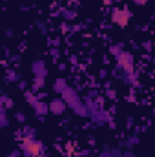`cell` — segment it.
<instances>
[{
    "label": "cell",
    "instance_id": "1",
    "mask_svg": "<svg viewBox=\"0 0 155 157\" xmlns=\"http://www.w3.org/2000/svg\"><path fill=\"white\" fill-rule=\"evenodd\" d=\"M20 152H22V155H26V157H39L46 152V148L37 139H22Z\"/></svg>",
    "mask_w": 155,
    "mask_h": 157
},
{
    "label": "cell",
    "instance_id": "2",
    "mask_svg": "<svg viewBox=\"0 0 155 157\" xmlns=\"http://www.w3.org/2000/svg\"><path fill=\"white\" fill-rule=\"evenodd\" d=\"M130 9L128 7H113L112 9V22L119 26V28H124V26H128V22H130Z\"/></svg>",
    "mask_w": 155,
    "mask_h": 157
},
{
    "label": "cell",
    "instance_id": "3",
    "mask_svg": "<svg viewBox=\"0 0 155 157\" xmlns=\"http://www.w3.org/2000/svg\"><path fill=\"white\" fill-rule=\"evenodd\" d=\"M117 66H119L120 70H124L126 73L131 71V70H133V57H131V53L122 51L120 55H117Z\"/></svg>",
    "mask_w": 155,
    "mask_h": 157
},
{
    "label": "cell",
    "instance_id": "4",
    "mask_svg": "<svg viewBox=\"0 0 155 157\" xmlns=\"http://www.w3.org/2000/svg\"><path fill=\"white\" fill-rule=\"evenodd\" d=\"M66 108H68V102L64 99H55V101L49 102V112L55 113V115H62L66 112Z\"/></svg>",
    "mask_w": 155,
    "mask_h": 157
},
{
    "label": "cell",
    "instance_id": "5",
    "mask_svg": "<svg viewBox=\"0 0 155 157\" xmlns=\"http://www.w3.org/2000/svg\"><path fill=\"white\" fill-rule=\"evenodd\" d=\"M62 99L68 102V106H73L75 102H78V95L75 90H71V88H68L64 93H62Z\"/></svg>",
    "mask_w": 155,
    "mask_h": 157
},
{
    "label": "cell",
    "instance_id": "6",
    "mask_svg": "<svg viewBox=\"0 0 155 157\" xmlns=\"http://www.w3.org/2000/svg\"><path fill=\"white\" fill-rule=\"evenodd\" d=\"M33 110H35V113H37L39 117H42V115H46V113L49 112V102H42V101H39V102L33 106Z\"/></svg>",
    "mask_w": 155,
    "mask_h": 157
},
{
    "label": "cell",
    "instance_id": "7",
    "mask_svg": "<svg viewBox=\"0 0 155 157\" xmlns=\"http://www.w3.org/2000/svg\"><path fill=\"white\" fill-rule=\"evenodd\" d=\"M31 70H33L35 75H47V71H46V64H44L42 60H35L33 66H31Z\"/></svg>",
    "mask_w": 155,
    "mask_h": 157
},
{
    "label": "cell",
    "instance_id": "8",
    "mask_svg": "<svg viewBox=\"0 0 155 157\" xmlns=\"http://www.w3.org/2000/svg\"><path fill=\"white\" fill-rule=\"evenodd\" d=\"M53 90H55V93H64L66 90H68V84H66V78H57L55 80V84H53Z\"/></svg>",
    "mask_w": 155,
    "mask_h": 157
},
{
    "label": "cell",
    "instance_id": "9",
    "mask_svg": "<svg viewBox=\"0 0 155 157\" xmlns=\"http://www.w3.org/2000/svg\"><path fill=\"white\" fill-rule=\"evenodd\" d=\"M7 124H9V121H7V108L0 106V126L6 128Z\"/></svg>",
    "mask_w": 155,
    "mask_h": 157
},
{
    "label": "cell",
    "instance_id": "10",
    "mask_svg": "<svg viewBox=\"0 0 155 157\" xmlns=\"http://www.w3.org/2000/svg\"><path fill=\"white\" fill-rule=\"evenodd\" d=\"M35 133H37V130L31 128V126H24V130H22L24 139H35Z\"/></svg>",
    "mask_w": 155,
    "mask_h": 157
},
{
    "label": "cell",
    "instance_id": "11",
    "mask_svg": "<svg viewBox=\"0 0 155 157\" xmlns=\"http://www.w3.org/2000/svg\"><path fill=\"white\" fill-rule=\"evenodd\" d=\"M24 99H26V101H28L31 106H35V104L39 102V97H35V93H33V91H29V90L24 93Z\"/></svg>",
    "mask_w": 155,
    "mask_h": 157
},
{
    "label": "cell",
    "instance_id": "12",
    "mask_svg": "<svg viewBox=\"0 0 155 157\" xmlns=\"http://www.w3.org/2000/svg\"><path fill=\"white\" fill-rule=\"evenodd\" d=\"M44 84H46V75H35V82H33L35 90H40V88H44Z\"/></svg>",
    "mask_w": 155,
    "mask_h": 157
},
{
    "label": "cell",
    "instance_id": "13",
    "mask_svg": "<svg viewBox=\"0 0 155 157\" xmlns=\"http://www.w3.org/2000/svg\"><path fill=\"white\" fill-rule=\"evenodd\" d=\"M0 102H2V106H4V108H7V110H9V108H13V101L7 97V93H2Z\"/></svg>",
    "mask_w": 155,
    "mask_h": 157
},
{
    "label": "cell",
    "instance_id": "14",
    "mask_svg": "<svg viewBox=\"0 0 155 157\" xmlns=\"http://www.w3.org/2000/svg\"><path fill=\"white\" fill-rule=\"evenodd\" d=\"M6 77L9 82H20V75L17 73V71H13V70H9L7 73H6Z\"/></svg>",
    "mask_w": 155,
    "mask_h": 157
},
{
    "label": "cell",
    "instance_id": "15",
    "mask_svg": "<svg viewBox=\"0 0 155 157\" xmlns=\"http://www.w3.org/2000/svg\"><path fill=\"white\" fill-rule=\"evenodd\" d=\"M122 53V46L117 44V46H112V55H120Z\"/></svg>",
    "mask_w": 155,
    "mask_h": 157
},
{
    "label": "cell",
    "instance_id": "16",
    "mask_svg": "<svg viewBox=\"0 0 155 157\" xmlns=\"http://www.w3.org/2000/svg\"><path fill=\"white\" fill-rule=\"evenodd\" d=\"M15 117H17L18 122H24V121H26V117H24V113H22V112H17V113H15Z\"/></svg>",
    "mask_w": 155,
    "mask_h": 157
},
{
    "label": "cell",
    "instance_id": "17",
    "mask_svg": "<svg viewBox=\"0 0 155 157\" xmlns=\"http://www.w3.org/2000/svg\"><path fill=\"white\" fill-rule=\"evenodd\" d=\"M11 62H13V66H18V62H20V57H18V55H13V57H11Z\"/></svg>",
    "mask_w": 155,
    "mask_h": 157
},
{
    "label": "cell",
    "instance_id": "18",
    "mask_svg": "<svg viewBox=\"0 0 155 157\" xmlns=\"http://www.w3.org/2000/svg\"><path fill=\"white\" fill-rule=\"evenodd\" d=\"M146 2H148V0H133L135 6H146Z\"/></svg>",
    "mask_w": 155,
    "mask_h": 157
},
{
    "label": "cell",
    "instance_id": "19",
    "mask_svg": "<svg viewBox=\"0 0 155 157\" xmlns=\"http://www.w3.org/2000/svg\"><path fill=\"white\" fill-rule=\"evenodd\" d=\"M18 86H20V90H26V86H28V84H26L24 80H20V82H18Z\"/></svg>",
    "mask_w": 155,
    "mask_h": 157
},
{
    "label": "cell",
    "instance_id": "20",
    "mask_svg": "<svg viewBox=\"0 0 155 157\" xmlns=\"http://www.w3.org/2000/svg\"><path fill=\"white\" fill-rule=\"evenodd\" d=\"M7 157H20V154H18V152H13V154H9Z\"/></svg>",
    "mask_w": 155,
    "mask_h": 157
},
{
    "label": "cell",
    "instance_id": "21",
    "mask_svg": "<svg viewBox=\"0 0 155 157\" xmlns=\"http://www.w3.org/2000/svg\"><path fill=\"white\" fill-rule=\"evenodd\" d=\"M113 2H115V0H104V4H106V6H112Z\"/></svg>",
    "mask_w": 155,
    "mask_h": 157
}]
</instances>
